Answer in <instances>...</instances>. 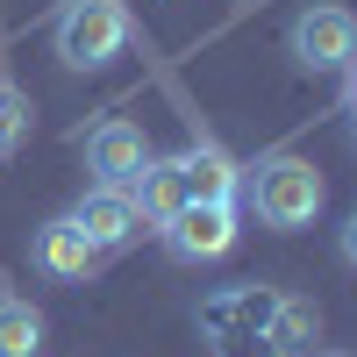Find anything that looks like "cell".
Instances as JSON below:
<instances>
[{
    "instance_id": "cell-1",
    "label": "cell",
    "mask_w": 357,
    "mask_h": 357,
    "mask_svg": "<svg viewBox=\"0 0 357 357\" xmlns=\"http://www.w3.org/2000/svg\"><path fill=\"white\" fill-rule=\"evenodd\" d=\"M129 43V8L122 0H65L50 15V50L65 57V72H100Z\"/></svg>"
},
{
    "instance_id": "cell-2",
    "label": "cell",
    "mask_w": 357,
    "mask_h": 357,
    "mask_svg": "<svg viewBox=\"0 0 357 357\" xmlns=\"http://www.w3.org/2000/svg\"><path fill=\"white\" fill-rule=\"evenodd\" d=\"M250 207H257V222L264 229H314V215H321V200H329V186H321V172L307 165V158H264L250 178Z\"/></svg>"
},
{
    "instance_id": "cell-3",
    "label": "cell",
    "mask_w": 357,
    "mask_h": 357,
    "mask_svg": "<svg viewBox=\"0 0 357 357\" xmlns=\"http://www.w3.org/2000/svg\"><path fill=\"white\" fill-rule=\"evenodd\" d=\"M286 50H293L301 72H350V57H357V15L336 8V0H314V8L293 15Z\"/></svg>"
},
{
    "instance_id": "cell-4",
    "label": "cell",
    "mask_w": 357,
    "mask_h": 357,
    "mask_svg": "<svg viewBox=\"0 0 357 357\" xmlns=\"http://www.w3.org/2000/svg\"><path fill=\"white\" fill-rule=\"evenodd\" d=\"M158 236H165V257H178V264H215V257L236 250L243 229H236V200H186Z\"/></svg>"
},
{
    "instance_id": "cell-5",
    "label": "cell",
    "mask_w": 357,
    "mask_h": 357,
    "mask_svg": "<svg viewBox=\"0 0 357 357\" xmlns=\"http://www.w3.org/2000/svg\"><path fill=\"white\" fill-rule=\"evenodd\" d=\"M72 229H79L100 257H114V250H129L136 236H143V215H136V200H129L122 186H93V193L72 207Z\"/></svg>"
},
{
    "instance_id": "cell-6",
    "label": "cell",
    "mask_w": 357,
    "mask_h": 357,
    "mask_svg": "<svg viewBox=\"0 0 357 357\" xmlns=\"http://www.w3.org/2000/svg\"><path fill=\"white\" fill-rule=\"evenodd\" d=\"M29 264H36L43 279H57V286H79V279L100 272V250L72 229V215H57V222H43L36 236H29Z\"/></svg>"
},
{
    "instance_id": "cell-7",
    "label": "cell",
    "mask_w": 357,
    "mask_h": 357,
    "mask_svg": "<svg viewBox=\"0 0 357 357\" xmlns=\"http://www.w3.org/2000/svg\"><path fill=\"white\" fill-rule=\"evenodd\" d=\"M143 165H151V143H143V129L122 122V114H107V122L86 136V172H93V186H129Z\"/></svg>"
},
{
    "instance_id": "cell-8",
    "label": "cell",
    "mask_w": 357,
    "mask_h": 357,
    "mask_svg": "<svg viewBox=\"0 0 357 357\" xmlns=\"http://www.w3.org/2000/svg\"><path fill=\"white\" fill-rule=\"evenodd\" d=\"M178 178H186V200H236L243 193V165H236L215 136H193L178 151Z\"/></svg>"
},
{
    "instance_id": "cell-9",
    "label": "cell",
    "mask_w": 357,
    "mask_h": 357,
    "mask_svg": "<svg viewBox=\"0 0 357 357\" xmlns=\"http://www.w3.org/2000/svg\"><path fill=\"white\" fill-rule=\"evenodd\" d=\"M129 200H136V215H143V229H165L178 207H186V178H178V158H158L151 151V165H143L129 186H122Z\"/></svg>"
},
{
    "instance_id": "cell-10",
    "label": "cell",
    "mask_w": 357,
    "mask_h": 357,
    "mask_svg": "<svg viewBox=\"0 0 357 357\" xmlns=\"http://www.w3.org/2000/svg\"><path fill=\"white\" fill-rule=\"evenodd\" d=\"M314 336H321V307L301 301V293H279L272 314H264V350L272 357H307Z\"/></svg>"
},
{
    "instance_id": "cell-11",
    "label": "cell",
    "mask_w": 357,
    "mask_h": 357,
    "mask_svg": "<svg viewBox=\"0 0 357 357\" xmlns=\"http://www.w3.org/2000/svg\"><path fill=\"white\" fill-rule=\"evenodd\" d=\"M36 350H43V314L15 293H0V357H36Z\"/></svg>"
},
{
    "instance_id": "cell-12",
    "label": "cell",
    "mask_w": 357,
    "mask_h": 357,
    "mask_svg": "<svg viewBox=\"0 0 357 357\" xmlns=\"http://www.w3.org/2000/svg\"><path fill=\"white\" fill-rule=\"evenodd\" d=\"M29 143V100H22V86L0 79V158H15Z\"/></svg>"
},
{
    "instance_id": "cell-13",
    "label": "cell",
    "mask_w": 357,
    "mask_h": 357,
    "mask_svg": "<svg viewBox=\"0 0 357 357\" xmlns=\"http://www.w3.org/2000/svg\"><path fill=\"white\" fill-rule=\"evenodd\" d=\"M336 257L357 272V207H350V215H343V229H336Z\"/></svg>"
},
{
    "instance_id": "cell-14",
    "label": "cell",
    "mask_w": 357,
    "mask_h": 357,
    "mask_svg": "<svg viewBox=\"0 0 357 357\" xmlns=\"http://www.w3.org/2000/svg\"><path fill=\"white\" fill-rule=\"evenodd\" d=\"M314 357H350V350H314Z\"/></svg>"
},
{
    "instance_id": "cell-15",
    "label": "cell",
    "mask_w": 357,
    "mask_h": 357,
    "mask_svg": "<svg viewBox=\"0 0 357 357\" xmlns=\"http://www.w3.org/2000/svg\"><path fill=\"white\" fill-rule=\"evenodd\" d=\"M350 72H357V57H350Z\"/></svg>"
}]
</instances>
